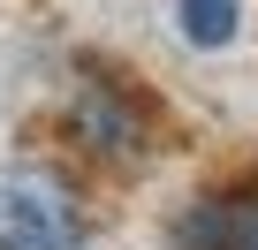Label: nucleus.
Instances as JSON below:
<instances>
[{
    "label": "nucleus",
    "mask_w": 258,
    "mask_h": 250,
    "mask_svg": "<svg viewBox=\"0 0 258 250\" xmlns=\"http://www.w3.org/2000/svg\"><path fill=\"white\" fill-rule=\"evenodd\" d=\"M175 250H258V182L205 190L175 220Z\"/></svg>",
    "instance_id": "3"
},
{
    "label": "nucleus",
    "mask_w": 258,
    "mask_h": 250,
    "mask_svg": "<svg viewBox=\"0 0 258 250\" xmlns=\"http://www.w3.org/2000/svg\"><path fill=\"white\" fill-rule=\"evenodd\" d=\"M175 31L198 53H220L243 38V0H175Z\"/></svg>",
    "instance_id": "4"
},
{
    "label": "nucleus",
    "mask_w": 258,
    "mask_h": 250,
    "mask_svg": "<svg viewBox=\"0 0 258 250\" xmlns=\"http://www.w3.org/2000/svg\"><path fill=\"white\" fill-rule=\"evenodd\" d=\"M61 137L99 159V167H121V175H137L152 167L160 152V114L152 99L137 91V76H106L99 61H84L69 76V99H61Z\"/></svg>",
    "instance_id": "1"
},
{
    "label": "nucleus",
    "mask_w": 258,
    "mask_h": 250,
    "mask_svg": "<svg viewBox=\"0 0 258 250\" xmlns=\"http://www.w3.org/2000/svg\"><path fill=\"white\" fill-rule=\"evenodd\" d=\"M0 250H91L84 190L46 159L0 167Z\"/></svg>",
    "instance_id": "2"
}]
</instances>
